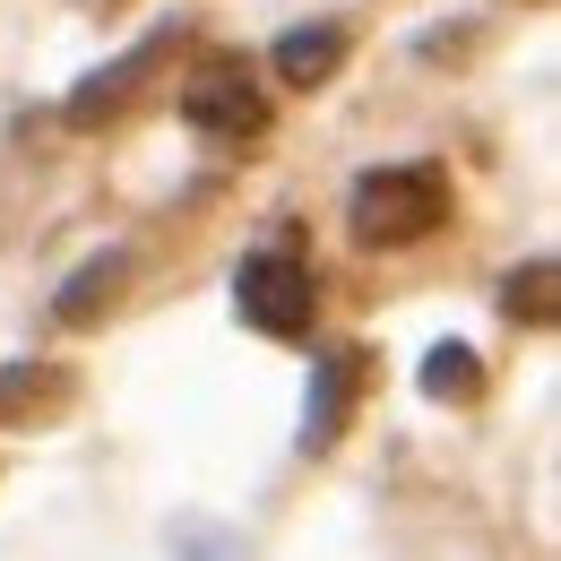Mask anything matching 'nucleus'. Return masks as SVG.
I'll use <instances>...</instances> for the list:
<instances>
[{
	"mask_svg": "<svg viewBox=\"0 0 561 561\" xmlns=\"http://www.w3.org/2000/svg\"><path fill=\"white\" fill-rule=\"evenodd\" d=\"M346 225H354L363 251H407V242L449 225V173L432 156H415V164H371L346 191Z\"/></svg>",
	"mask_w": 561,
	"mask_h": 561,
	"instance_id": "nucleus-1",
	"label": "nucleus"
},
{
	"mask_svg": "<svg viewBox=\"0 0 561 561\" xmlns=\"http://www.w3.org/2000/svg\"><path fill=\"white\" fill-rule=\"evenodd\" d=\"M311 302H320V285H311V268L294 251H251L233 268V311L260 337H302L311 329Z\"/></svg>",
	"mask_w": 561,
	"mask_h": 561,
	"instance_id": "nucleus-2",
	"label": "nucleus"
},
{
	"mask_svg": "<svg viewBox=\"0 0 561 561\" xmlns=\"http://www.w3.org/2000/svg\"><path fill=\"white\" fill-rule=\"evenodd\" d=\"M182 122L199 130V139H260L268 130V95L251 87V61H208V70L182 87Z\"/></svg>",
	"mask_w": 561,
	"mask_h": 561,
	"instance_id": "nucleus-3",
	"label": "nucleus"
},
{
	"mask_svg": "<svg viewBox=\"0 0 561 561\" xmlns=\"http://www.w3.org/2000/svg\"><path fill=\"white\" fill-rule=\"evenodd\" d=\"M173 35H182V26H156V35H139L122 61H104V70L78 78V87H70V122H78V130H95L104 113H122V104H130V87H139V78L156 70L164 53H173Z\"/></svg>",
	"mask_w": 561,
	"mask_h": 561,
	"instance_id": "nucleus-4",
	"label": "nucleus"
},
{
	"mask_svg": "<svg viewBox=\"0 0 561 561\" xmlns=\"http://www.w3.org/2000/svg\"><path fill=\"white\" fill-rule=\"evenodd\" d=\"M354 389H363V354L337 346L311 363V389H302V449H337L354 415Z\"/></svg>",
	"mask_w": 561,
	"mask_h": 561,
	"instance_id": "nucleus-5",
	"label": "nucleus"
},
{
	"mask_svg": "<svg viewBox=\"0 0 561 561\" xmlns=\"http://www.w3.org/2000/svg\"><path fill=\"white\" fill-rule=\"evenodd\" d=\"M268 70H277V87H329V78L346 70V26L337 18H311V26L277 35L268 44Z\"/></svg>",
	"mask_w": 561,
	"mask_h": 561,
	"instance_id": "nucleus-6",
	"label": "nucleus"
},
{
	"mask_svg": "<svg viewBox=\"0 0 561 561\" xmlns=\"http://www.w3.org/2000/svg\"><path fill=\"white\" fill-rule=\"evenodd\" d=\"M122 277H130V251H95L87 268H78L70 285H61V329H87V320H104L113 311V294H122Z\"/></svg>",
	"mask_w": 561,
	"mask_h": 561,
	"instance_id": "nucleus-7",
	"label": "nucleus"
},
{
	"mask_svg": "<svg viewBox=\"0 0 561 561\" xmlns=\"http://www.w3.org/2000/svg\"><path fill=\"white\" fill-rule=\"evenodd\" d=\"M553 285H561L553 260H527V268H510V277H501V311H510V320H527V329H545V320H553Z\"/></svg>",
	"mask_w": 561,
	"mask_h": 561,
	"instance_id": "nucleus-8",
	"label": "nucleus"
},
{
	"mask_svg": "<svg viewBox=\"0 0 561 561\" xmlns=\"http://www.w3.org/2000/svg\"><path fill=\"white\" fill-rule=\"evenodd\" d=\"M415 380H423V398H476L484 389V363H476V346H432Z\"/></svg>",
	"mask_w": 561,
	"mask_h": 561,
	"instance_id": "nucleus-9",
	"label": "nucleus"
},
{
	"mask_svg": "<svg viewBox=\"0 0 561 561\" xmlns=\"http://www.w3.org/2000/svg\"><path fill=\"white\" fill-rule=\"evenodd\" d=\"M173 553L182 561H251V545L225 536V527H208V518H182V527H173Z\"/></svg>",
	"mask_w": 561,
	"mask_h": 561,
	"instance_id": "nucleus-10",
	"label": "nucleus"
}]
</instances>
